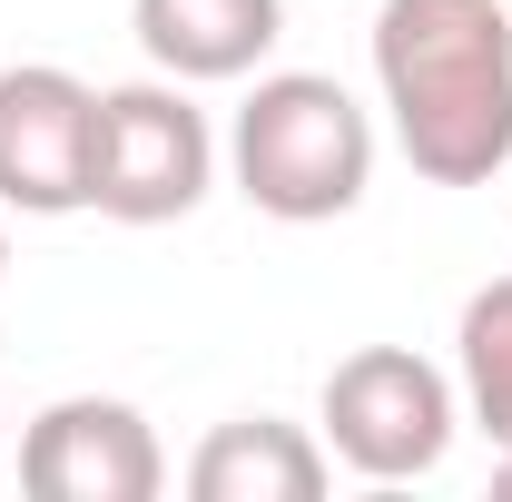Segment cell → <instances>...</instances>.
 <instances>
[{
    "instance_id": "obj_3",
    "label": "cell",
    "mask_w": 512,
    "mask_h": 502,
    "mask_svg": "<svg viewBox=\"0 0 512 502\" xmlns=\"http://www.w3.org/2000/svg\"><path fill=\"white\" fill-rule=\"evenodd\" d=\"M207 188H217V128L188 99V79L158 69V79L99 89V119H89V207L99 217L168 227Z\"/></svg>"
},
{
    "instance_id": "obj_7",
    "label": "cell",
    "mask_w": 512,
    "mask_h": 502,
    "mask_svg": "<svg viewBox=\"0 0 512 502\" xmlns=\"http://www.w3.org/2000/svg\"><path fill=\"white\" fill-rule=\"evenodd\" d=\"M138 50L168 79H247L286 40V0H128Z\"/></svg>"
},
{
    "instance_id": "obj_1",
    "label": "cell",
    "mask_w": 512,
    "mask_h": 502,
    "mask_svg": "<svg viewBox=\"0 0 512 502\" xmlns=\"http://www.w3.org/2000/svg\"><path fill=\"white\" fill-rule=\"evenodd\" d=\"M375 89L394 148L434 188H493L512 168V20L503 0H384Z\"/></svg>"
},
{
    "instance_id": "obj_4",
    "label": "cell",
    "mask_w": 512,
    "mask_h": 502,
    "mask_svg": "<svg viewBox=\"0 0 512 502\" xmlns=\"http://www.w3.org/2000/svg\"><path fill=\"white\" fill-rule=\"evenodd\" d=\"M453 424H463V384L414 345H355L325 375V453L355 483H424L453 453Z\"/></svg>"
},
{
    "instance_id": "obj_10",
    "label": "cell",
    "mask_w": 512,
    "mask_h": 502,
    "mask_svg": "<svg viewBox=\"0 0 512 502\" xmlns=\"http://www.w3.org/2000/svg\"><path fill=\"white\" fill-rule=\"evenodd\" d=\"M493 493H503V502H512V453H503V463H493Z\"/></svg>"
},
{
    "instance_id": "obj_8",
    "label": "cell",
    "mask_w": 512,
    "mask_h": 502,
    "mask_svg": "<svg viewBox=\"0 0 512 502\" xmlns=\"http://www.w3.org/2000/svg\"><path fill=\"white\" fill-rule=\"evenodd\" d=\"M325 483H335L325 434L276 424V414H237V424H217V434L197 443V463H188V493L197 502H316Z\"/></svg>"
},
{
    "instance_id": "obj_6",
    "label": "cell",
    "mask_w": 512,
    "mask_h": 502,
    "mask_svg": "<svg viewBox=\"0 0 512 502\" xmlns=\"http://www.w3.org/2000/svg\"><path fill=\"white\" fill-rule=\"evenodd\" d=\"M89 119L99 89L60 60L0 69V207L20 217H79L89 207Z\"/></svg>"
},
{
    "instance_id": "obj_11",
    "label": "cell",
    "mask_w": 512,
    "mask_h": 502,
    "mask_svg": "<svg viewBox=\"0 0 512 502\" xmlns=\"http://www.w3.org/2000/svg\"><path fill=\"white\" fill-rule=\"evenodd\" d=\"M0 276H10V237H0Z\"/></svg>"
},
{
    "instance_id": "obj_2",
    "label": "cell",
    "mask_w": 512,
    "mask_h": 502,
    "mask_svg": "<svg viewBox=\"0 0 512 502\" xmlns=\"http://www.w3.org/2000/svg\"><path fill=\"white\" fill-rule=\"evenodd\" d=\"M227 168L256 217L325 227V217L365 207V188H375V119L325 69H266L227 128Z\"/></svg>"
},
{
    "instance_id": "obj_9",
    "label": "cell",
    "mask_w": 512,
    "mask_h": 502,
    "mask_svg": "<svg viewBox=\"0 0 512 502\" xmlns=\"http://www.w3.org/2000/svg\"><path fill=\"white\" fill-rule=\"evenodd\" d=\"M453 384H463V414L512 453V276H493L483 296H463V325H453Z\"/></svg>"
},
{
    "instance_id": "obj_5",
    "label": "cell",
    "mask_w": 512,
    "mask_h": 502,
    "mask_svg": "<svg viewBox=\"0 0 512 502\" xmlns=\"http://www.w3.org/2000/svg\"><path fill=\"white\" fill-rule=\"evenodd\" d=\"M20 493L30 502H158L168 493V453H158L138 404L60 394L20 434Z\"/></svg>"
}]
</instances>
